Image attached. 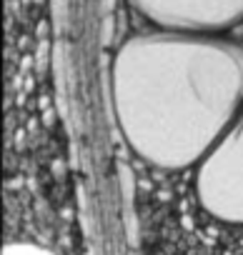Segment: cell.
<instances>
[{
    "label": "cell",
    "mask_w": 243,
    "mask_h": 255,
    "mask_svg": "<svg viewBox=\"0 0 243 255\" xmlns=\"http://www.w3.org/2000/svg\"><path fill=\"white\" fill-rule=\"evenodd\" d=\"M110 88L128 145L151 165L188 168L243 105V48L191 33L138 35L118 50Z\"/></svg>",
    "instance_id": "cell-1"
},
{
    "label": "cell",
    "mask_w": 243,
    "mask_h": 255,
    "mask_svg": "<svg viewBox=\"0 0 243 255\" xmlns=\"http://www.w3.org/2000/svg\"><path fill=\"white\" fill-rule=\"evenodd\" d=\"M196 195L208 215L243 225V115L201 160Z\"/></svg>",
    "instance_id": "cell-2"
},
{
    "label": "cell",
    "mask_w": 243,
    "mask_h": 255,
    "mask_svg": "<svg viewBox=\"0 0 243 255\" xmlns=\"http://www.w3.org/2000/svg\"><path fill=\"white\" fill-rule=\"evenodd\" d=\"M133 8L171 33L201 35L233 25L243 15V0H131Z\"/></svg>",
    "instance_id": "cell-3"
},
{
    "label": "cell",
    "mask_w": 243,
    "mask_h": 255,
    "mask_svg": "<svg viewBox=\"0 0 243 255\" xmlns=\"http://www.w3.org/2000/svg\"><path fill=\"white\" fill-rule=\"evenodd\" d=\"M3 255H58L50 248L40 245V243H30V240H18V243H8L3 248Z\"/></svg>",
    "instance_id": "cell-4"
}]
</instances>
